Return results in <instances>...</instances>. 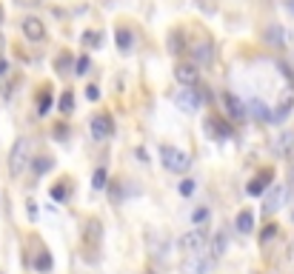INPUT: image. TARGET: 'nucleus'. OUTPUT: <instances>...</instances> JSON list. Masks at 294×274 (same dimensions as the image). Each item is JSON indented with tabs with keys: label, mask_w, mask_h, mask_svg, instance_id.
Wrapping results in <instances>:
<instances>
[{
	"label": "nucleus",
	"mask_w": 294,
	"mask_h": 274,
	"mask_svg": "<svg viewBox=\"0 0 294 274\" xmlns=\"http://www.w3.org/2000/svg\"><path fill=\"white\" fill-rule=\"evenodd\" d=\"M263 40L272 49H283V26L280 23H269V29L263 32Z\"/></svg>",
	"instance_id": "17"
},
{
	"label": "nucleus",
	"mask_w": 294,
	"mask_h": 274,
	"mask_svg": "<svg viewBox=\"0 0 294 274\" xmlns=\"http://www.w3.org/2000/svg\"><path fill=\"white\" fill-rule=\"evenodd\" d=\"M29 152H32L29 137H17L15 146H12V152H9V174H12V177H17L23 169L29 166Z\"/></svg>",
	"instance_id": "1"
},
{
	"label": "nucleus",
	"mask_w": 294,
	"mask_h": 274,
	"mask_svg": "<svg viewBox=\"0 0 294 274\" xmlns=\"http://www.w3.org/2000/svg\"><path fill=\"white\" fill-rule=\"evenodd\" d=\"M160 160H163V166L169 169V172H174V174L189 172V166H192L189 154L180 152V149H174V146H160Z\"/></svg>",
	"instance_id": "2"
},
{
	"label": "nucleus",
	"mask_w": 294,
	"mask_h": 274,
	"mask_svg": "<svg viewBox=\"0 0 294 274\" xmlns=\"http://www.w3.org/2000/svg\"><path fill=\"white\" fill-rule=\"evenodd\" d=\"M194 191V180H183L180 183V195H192Z\"/></svg>",
	"instance_id": "34"
},
{
	"label": "nucleus",
	"mask_w": 294,
	"mask_h": 274,
	"mask_svg": "<svg viewBox=\"0 0 294 274\" xmlns=\"http://www.w3.org/2000/svg\"><path fill=\"white\" fill-rule=\"evenodd\" d=\"M220 106H223V115H226V120L240 123V120H246V117H249V112H246V103L240 100L234 92H223V94H220Z\"/></svg>",
	"instance_id": "3"
},
{
	"label": "nucleus",
	"mask_w": 294,
	"mask_h": 274,
	"mask_svg": "<svg viewBox=\"0 0 294 274\" xmlns=\"http://www.w3.org/2000/svg\"><path fill=\"white\" fill-rule=\"evenodd\" d=\"M6 69H9V63H6V60H0V77L6 74Z\"/></svg>",
	"instance_id": "40"
},
{
	"label": "nucleus",
	"mask_w": 294,
	"mask_h": 274,
	"mask_svg": "<svg viewBox=\"0 0 294 274\" xmlns=\"http://www.w3.org/2000/svg\"><path fill=\"white\" fill-rule=\"evenodd\" d=\"M274 234H277V226H265V231H263V237H260V243H269Z\"/></svg>",
	"instance_id": "33"
},
{
	"label": "nucleus",
	"mask_w": 294,
	"mask_h": 274,
	"mask_svg": "<svg viewBox=\"0 0 294 274\" xmlns=\"http://www.w3.org/2000/svg\"><path fill=\"white\" fill-rule=\"evenodd\" d=\"M203 129H206V134L211 137V140H229V137H231L229 120L220 117V115H208L206 120H203Z\"/></svg>",
	"instance_id": "6"
},
{
	"label": "nucleus",
	"mask_w": 294,
	"mask_h": 274,
	"mask_svg": "<svg viewBox=\"0 0 294 274\" xmlns=\"http://www.w3.org/2000/svg\"><path fill=\"white\" fill-rule=\"evenodd\" d=\"M74 60H72V51H60V54H58V58H55V72H58V74H66V72H72V69H74Z\"/></svg>",
	"instance_id": "20"
},
{
	"label": "nucleus",
	"mask_w": 294,
	"mask_h": 274,
	"mask_svg": "<svg viewBox=\"0 0 294 274\" xmlns=\"http://www.w3.org/2000/svg\"><path fill=\"white\" fill-rule=\"evenodd\" d=\"M51 108V92H49V86L43 89V92L37 94V115H46Z\"/></svg>",
	"instance_id": "26"
},
{
	"label": "nucleus",
	"mask_w": 294,
	"mask_h": 274,
	"mask_svg": "<svg viewBox=\"0 0 294 274\" xmlns=\"http://www.w3.org/2000/svg\"><path fill=\"white\" fill-rule=\"evenodd\" d=\"M174 103H177L186 115H194L197 108H200V94H197V89H192V86H186V89H180L177 94H174Z\"/></svg>",
	"instance_id": "9"
},
{
	"label": "nucleus",
	"mask_w": 294,
	"mask_h": 274,
	"mask_svg": "<svg viewBox=\"0 0 294 274\" xmlns=\"http://www.w3.org/2000/svg\"><path fill=\"white\" fill-rule=\"evenodd\" d=\"M86 97H89V100H97V97H100V89H97V86H89V89H86Z\"/></svg>",
	"instance_id": "38"
},
{
	"label": "nucleus",
	"mask_w": 294,
	"mask_h": 274,
	"mask_svg": "<svg viewBox=\"0 0 294 274\" xmlns=\"http://www.w3.org/2000/svg\"><path fill=\"white\" fill-rule=\"evenodd\" d=\"M215 263H217V260H211L206 254V249H203V252H194L192 254V260L186 263V271L189 274H208L211 268H215Z\"/></svg>",
	"instance_id": "12"
},
{
	"label": "nucleus",
	"mask_w": 294,
	"mask_h": 274,
	"mask_svg": "<svg viewBox=\"0 0 294 274\" xmlns=\"http://www.w3.org/2000/svg\"><path fill=\"white\" fill-rule=\"evenodd\" d=\"M226 245H229V240H226V234L223 231H217L215 237H211V243H208V249H206V254L211 260H220L223 254H226Z\"/></svg>",
	"instance_id": "16"
},
{
	"label": "nucleus",
	"mask_w": 294,
	"mask_h": 274,
	"mask_svg": "<svg viewBox=\"0 0 294 274\" xmlns=\"http://www.w3.org/2000/svg\"><path fill=\"white\" fill-rule=\"evenodd\" d=\"M80 40H83V46H97L100 43V32H83V37H80Z\"/></svg>",
	"instance_id": "30"
},
{
	"label": "nucleus",
	"mask_w": 294,
	"mask_h": 274,
	"mask_svg": "<svg viewBox=\"0 0 294 274\" xmlns=\"http://www.w3.org/2000/svg\"><path fill=\"white\" fill-rule=\"evenodd\" d=\"M234 226H237V231H240V234H251V231H254V211H251V209H243L240 214H237Z\"/></svg>",
	"instance_id": "18"
},
{
	"label": "nucleus",
	"mask_w": 294,
	"mask_h": 274,
	"mask_svg": "<svg viewBox=\"0 0 294 274\" xmlns=\"http://www.w3.org/2000/svg\"><path fill=\"white\" fill-rule=\"evenodd\" d=\"M51 197H55V200H58V203H63L66 197H69V186H63V180H60L58 186L51 188Z\"/></svg>",
	"instance_id": "29"
},
{
	"label": "nucleus",
	"mask_w": 294,
	"mask_h": 274,
	"mask_svg": "<svg viewBox=\"0 0 294 274\" xmlns=\"http://www.w3.org/2000/svg\"><path fill=\"white\" fill-rule=\"evenodd\" d=\"M291 146H294V134H280V140H277V152L280 154H288L291 152Z\"/></svg>",
	"instance_id": "28"
},
{
	"label": "nucleus",
	"mask_w": 294,
	"mask_h": 274,
	"mask_svg": "<svg viewBox=\"0 0 294 274\" xmlns=\"http://www.w3.org/2000/svg\"><path fill=\"white\" fill-rule=\"evenodd\" d=\"M206 217H208V211H206V209H197V211H194V223L203 226V223H206Z\"/></svg>",
	"instance_id": "35"
},
{
	"label": "nucleus",
	"mask_w": 294,
	"mask_h": 274,
	"mask_svg": "<svg viewBox=\"0 0 294 274\" xmlns=\"http://www.w3.org/2000/svg\"><path fill=\"white\" fill-rule=\"evenodd\" d=\"M146 274H157V271H151V268H149V271H146Z\"/></svg>",
	"instance_id": "43"
},
{
	"label": "nucleus",
	"mask_w": 294,
	"mask_h": 274,
	"mask_svg": "<svg viewBox=\"0 0 294 274\" xmlns=\"http://www.w3.org/2000/svg\"><path fill=\"white\" fill-rule=\"evenodd\" d=\"M32 266H35V271H51V257H49V252H46V249H40V252H37V257L32 260Z\"/></svg>",
	"instance_id": "23"
},
{
	"label": "nucleus",
	"mask_w": 294,
	"mask_h": 274,
	"mask_svg": "<svg viewBox=\"0 0 294 274\" xmlns=\"http://www.w3.org/2000/svg\"><path fill=\"white\" fill-rule=\"evenodd\" d=\"M189 54H192V63L208 66V63H211V58H215V46L208 43V40H203V43H194L192 49H189Z\"/></svg>",
	"instance_id": "13"
},
{
	"label": "nucleus",
	"mask_w": 294,
	"mask_h": 274,
	"mask_svg": "<svg viewBox=\"0 0 294 274\" xmlns=\"http://www.w3.org/2000/svg\"><path fill=\"white\" fill-rule=\"evenodd\" d=\"M109 191H112V197H115V200H123V188H120V180H112V183H109Z\"/></svg>",
	"instance_id": "32"
},
{
	"label": "nucleus",
	"mask_w": 294,
	"mask_h": 274,
	"mask_svg": "<svg viewBox=\"0 0 294 274\" xmlns=\"http://www.w3.org/2000/svg\"><path fill=\"white\" fill-rule=\"evenodd\" d=\"M89 69H92V60H89L86 54H83V58H77V60H74V69H72V72L77 74V77H83V74H86Z\"/></svg>",
	"instance_id": "27"
},
{
	"label": "nucleus",
	"mask_w": 294,
	"mask_h": 274,
	"mask_svg": "<svg viewBox=\"0 0 294 274\" xmlns=\"http://www.w3.org/2000/svg\"><path fill=\"white\" fill-rule=\"evenodd\" d=\"M246 112H254V115H257L263 123H272V112H269V108H265L260 100H251V103H246Z\"/></svg>",
	"instance_id": "24"
},
{
	"label": "nucleus",
	"mask_w": 294,
	"mask_h": 274,
	"mask_svg": "<svg viewBox=\"0 0 294 274\" xmlns=\"http://www.w3.org/2000/svg\"><path fill=\"white\" fill-rule=\"evenodd\" d=\"M288 191L294 195V157H291V166H288Z\"/></svg>",
	"instance_id": "37"
},
{
	"label": "nucleus",
	"mask_w": 294,
	"mask_h": 274,
	"mask_svg": "<svg viewBox=\"0 0 294 274\" xmlns=\"http://www.w3.org/2000/svg\"><path fill=\"white\" fill-rule=\"evenodd\" d=\"M169 43H172L169 49H172L174 54H183V51L189 49V46H186V37H183V32H172V35H169Z\"/></svg>",
	"instance_id": "25"
},
{
	"label": "nucleus",
	"mask_w": 294,
	"mask_h": 274,
	"mask_svg": "<svg viewBox=\"0 0 294 274\" xmlns=\"http://www.w3.org/2000/svg\"><path fill=\"white\" fill-rule=\"evenodd\" d=\"M92 186H94V188H106V169H97V172H94Z\"/></svg>",
	"instance_id": "31"
},
{
	"label": "nucleus",
	"mask_w": 294,
	"mask_h": 274,
	"mask_svg": "<svg viewBox=\"0 0 294 274\" xmlns=\"http://www.w3.org/2000/svg\"><path fill=\"white\" fill-rule=\"evenodd\" d=\"M3 17H6V12H3V6H0V23H3Z\"/></svg>",
	"instance_id": "42"
},
{
	"label": "nucleus",
	"mask_w": 294,
	"mask_h": 274,
	"mask_svg": "<svg viewBox=\"0 0 294 274\" xmlns=\"http://www.w3.org/2000/svg\"><path fill=\"white\" fill-rule=\"evenodd\" d=\"M58 108H60V115H72L74 112V92L72 89H63V94H60V100H58Z\"/></svg>",
	"instance_id": "22"
},
{
	"label": "nucleus",
	"mask_w": 294,
	"mask_h": 274,
	"mask_svg": "<svg viewBox=\"0 0 294 274\" xmlns=\"http://www.w3.org/2000/svg\"><path fill=\"white\" fill-rule=\"evenodd\" d=\"M286 195H288V188L283 186V183H272L269 191H265V197H263V211H265V214H274V211L283 209Z\"/></svg>",
	"instance_id": "5"
},
{
	"label": "nucleus",
	"mask_w": 294,
	"mask_h": 274,
	"mask_svg": "<svg viewBox=\"0 0 294 274\" xmlns=\"http://www.w3.org/2000/svg\"><path fill=\"white\" fill-rule=\"evenodd\" d=\"M32 163V172L37 174V177H40V174H46V172H51V169H55V160L49 157V154H43V157H35V160H29Z\"/></svg>",
	"instance_id": "21"
},
{
	"label": "nucleus",
	"mask_w": 294,
	"mask_h": 274,
	"mask_svg": "<svg viewBox=\"0 0 294 274\" xmlns=\"http://www.w3.org/2000/svg\"><path fill=\"white\" fill-rule=\"evenodd\" d=\"M294 108V92L291 94H286L283 100H280V106H277V112H272V123H283L288 117V112Z\"/></svg>",
	"instance_id": "19"
},
{
	"label": "nucleus",
	"mask_w": 294,
	"mask_h": 274,
	"mask_svg": "<svg viewBox=\"0 0 294 274\" xmlns=\"http://www.w3.org/2000/svg\"><path fill=\"white\" fill-rule=\"evenodd\" d=\"M272 169H260L257 174H254V177H251V183H249V188H246V191H249L251 197H257V195H263L265 191V186H272Z\"/></svg>",
	"instance_id": "14"
},
{
	"label": "nucleus",
	"mask_w": 294,
	"mask_h": 274,
	"mask_svg": "<svg viewBox=\"0 0 294 274\" xmlns=\"http://www.w3.org/2000/svg\"><path fill=\"white\" fill-rule=\"evenodd\" d=\"M29 217H32V220L37 217V209H35V203H32V200H29Z\"/></svg>",
	"instance_id": "39"
},
{
	"label": "nucleus",
	"mask_w": 294,
	"mask_h": 274,
	"mask_svg": "<svg viewBox=\"0 0 294 274\" xmlns=\"http://www.w3.org/2000/svg\"><path fill=\"white\" fill-rule=\"evenodd\" d=\"M206 240H208V229L200 226V229H192V231H186L183 237H177V249L186 254L203 252V249H206Z\"/></svg>",
	"instance_id": "4"
},
{
	"label": "nucleus",
	"mask_w": 294,
	"mask_h": 274,
	"mask_svg": "<svg viewBox=\"0 0 294 274\" xmlns=\"http://www.w3.org/2000/svg\"><path fill=\"white\" fill-rule=\"evenodd\" d=\"M100 237H103V229H100V220L97 217H92L86 226H83V249H89L92 252V260L97 257V249H100Z\"/></svg>",
	"instance_id": "7"
},
{
	"label": "nucleus",
	"mask_w": 294,
	"mask_h": 274,
	"mask_svg": "<svg viewBox=\"0 0 294 274\" xmlns=\"http://www.w3.org/2000/svg\"><path fill=\"white\" fill-rule=\"evenodd\" d=\"M20 29H23V35H26V40H32V43H40V40L46 37V26H43V20H40V17H35V15L23 17Z\"/></svg>",
	"instance_id": "11"
},
{
	"label": "nucleus",
	"mask_w": 294,
	"mask_h": 274,
	"mask_svg": "<svg viewBox=\"0 0 294 274\" xmlns=\"http://www.w3.org/2000/svg\"><path fill=\"white\" fill-rule=\"evenodd\" d=\"M66 134H69V129H66L63 123H58V126H55V137H58V140H66Z\"/></svg>",
	"instance_id": "36"
},
{
	"label": "nucleus",
	"mask_w": 294,
	"mask_h": 274,
	"mask_svg": "<svg viewBox=\"0 0 294 274\" xmlns=\"http://www.w3.org/2000/svg\"><path fill=\"white\" fill-rule=\"evenodd\" d=\"M115 40H117V49H120L123 54H129V51L135 49V32H131L129 26H117Z\"/></svg>",
	"instance_id": "15"
},
{
	"label": "nucleus",
	"mask_w": 294,
	"mask_h": 274,
	"mask_svg": "<svg viewBox=\"0 0 294 274\" xmlns=\"http://www.w3.org/2000/svg\"><path fill=\"white\" fill-rule=\"evenodd\" d=\"M112 131H115L112 117H109L106 112H97V115L92 117V137H94V140H109Z\"/></svg>",
	"instance_id": "10"
},
{
	"label": "nucleus",
	"mask_w": 294,
	"mask_h": 274,
	"mask_svg": "<svg viewBox=\"0 0 294 274\" xmlns=\"http://www.w3.org/2000/svg\"><path fill=\"white\" fill-rule=\"evenodd\" d=\"M174 77L183 86H194L200 80V66L192 63V60H180V63H174Z\"/></svg>",
	"instance_id": "8"
},
{
	"label": "nucleus",
	"mask_w": 294,
	"mask_h": 274,
	"mask_svg": "<svg viewBox=\"0 0 294 274\" xmlns=\"http://www.w3.org/2000/svg\"><path fill=\"white\" fill-rule=\"evenodd\" d=\"M286 9H288V12L294 15V0H286Z\"/></svg>",
	"instance_id": "41"
},
{
	"label": "nucleus",
	"mask_w": 294,
	"mask_h": 274,
	"mask_svg": "<svg viewBox=\"0 0 294 274\" xmlns=\"http://www.w3.org/2000/svg\"><path fill=\"white\" fill-rule=\"evenodd\" d=\"M0 46H3V37H0Z\"/></svg>",
	"instance_id": "44"
}]
</instances>
